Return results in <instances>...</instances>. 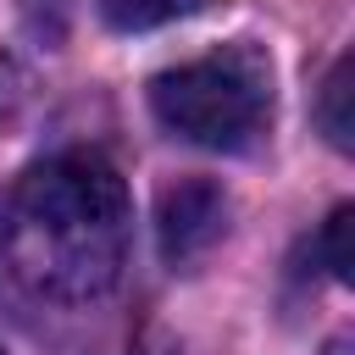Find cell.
Returning <instances> with one entry per match:
<instances>
[{
	"label": "cell",
	"instance_id": "obj_1",
	"mask_svg": "<svg viewBox=\"0 0 355 355\" xmlns=\"http://www.w3.org/2000/svg\"><path fill=\"white\" fill-rule=\"evenodd\" d=\"M128 261V189L94 150L28 166L0 200V266L50 305H100Z\"/></svg>",
	"mask_w": 355,
	"mask_h": 355
},
{
	"label": "cell",
	"instance_id": "obj_6",
	"mask_svg": "<svg viewBox=\"0 0 355 355\" xmlns=\"http://www.w3.org/2000/svg\"><path fill=\"white\" fill-rule=\"evenodd\" d=\"M349 222H355V211H349V205H333V216L322 222V239H316V261L327 266V277H333V283H349V277H355Z\"/></svg>",
	"mask_w": 355,
	"mask_h": 355
},
{
	"label": "cell",
	"instance_id": "obj_2",
	"mask_svg": "<svg viewBox=\"0 0 355 355\" xmlns=\"http://www.w3.org/2000/svg\"><path fill=\"white\" fill-rule=\"evenodd\" d=\"M150 111L166 133L205 150H250L272 122V67L255 44H222L150 78Z\"/></svg>",
	"mask_w": 355,
	"mask_h": 355
},
{
	"label": "cell",
	"instance_id": "obj_7",
	"mask_svg": "<svg viewBox=\"0 0 355 355\" xmlns=\"http://www.w3.org/2000/svg\"><path fill=\"white\" fill-rule=\"evenodd\" d=\"M0 355H6V349H0Z\"/></svg>",
	"mask_w": 355,
	"mask_h": 355
},
{
	"label": "cell",
	"instance_id": "obj_4",
	"mask_svg": "<svg viewBox=\"0 0 355 355\" xmlns=\"http://www.w3.org/2000/svg\"><path fill=\"white\" fill-rule=\"evenodd\" d=\"M349 94H355V61L338 55V61L327 67V78H322V100H316V122H322V133H327L333 150H349V144H355Z\"/></svg>",
	"mask_w": 355,
	"mask_h": 355
},
{
	"label": "cell",
	"instance_id": "obj_3",
	"mask_svg": "<svg viewBox=\"0 0 355 355\" xmlns=\"http://www.w3.org/2000/svg\"><path fill=\"white\" fill-rule=\"evenodd\" d=\"M227 233V194L205 178H183V183H166L161 200H155V244H161V261L172 272H189L200 266Z\"/></svg>",
	"mask_w": 355,
	"mask_h": 355
},
{
	"label": "cell",
	"instance_id": "obj_5",
	"mask_svg": "<svg viewBox=\"0 0 355 355\" xmlns=\"http://www.w3.org/2000/svg\"><path fill=\"white\" fill-rule=\"evenodd\" d=\"M200 6H205V0H100V17H105L116 33H144V28L194 17Z\"/></svg>",
	"mask_w": 355,
	"mask_h": 355
}]
</instances>
